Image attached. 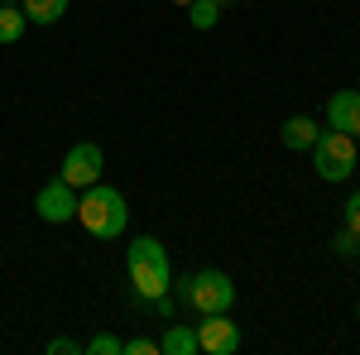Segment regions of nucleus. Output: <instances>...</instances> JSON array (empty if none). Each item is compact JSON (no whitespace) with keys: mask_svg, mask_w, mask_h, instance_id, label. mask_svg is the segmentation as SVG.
<instances>
[{"mask_svg":"<svg viewBox=\"0 0 360 355\" xmlns=\"http://www.w3.org/2000/svg\"><path fill=\"white\" fill-rule=\"evenodd\" d=\"M82 351L86 355H125V341H120V336H111V331H101V336H91V341H86Z\"/></svg>","mask_w":360,"mask_h":355,"instance_id":"14","label":"nucleus"},{"mask_svg":"<svg viewBox=\"0 0 360 355\" xmlns=\"http://www.w3.org/2000/svg\"><path fill=\"white\" fill-rule=\"evenodd\" d=\"M125 269H130V283H135L139 298H164L168 283H173V269H168V254L164 245L154 240V235H139V240H130V250H125Z\"/></svg>","mask_w":360,"mask_h":355,"instance_id":"1","label":"nucleus"},{"mask_svg":"<svg viewBox=\"0 0 360 355\" xmlns=\"http://www.w3.org/2000/svg\"><path fill=\"white\" fill-rule=\"evenodd\" d=\"M217 5H226V0H217Z\"/></svg>","mask_w":360,"mask_h":355,"instance_id":"22","label":"nucleus"},{"mask_svg":"<svg viewBox=\"0 0 360 355\" xmlns=\"http://www.w3.org/2000/svg\"><path fill=\"white\" fill-rule=\"evenodd\" d=\"M317 120L312 115H293V120H283V130H278V139H283V149H312L317 144Z\"/></svg>","mask_w":360,"mask_h":355,"instance_id":"9","label":"nucleus"},{"mask_svg":"<svg viewBox=\"0 0 360 355\" xmlns=\"http://www.w3.org/2000/svg\"><path fill=\"white\" fill-rule=\"evenodd\" d=\"M188 10H193L197 29H217V20H221V5H217V0H193Z\"/></svg>","mask_w":360,"mask_h":355,"instance_id":"13","label":"nucleus"},{"mask_svg":"<svg viewBox=\"0 0 360 355\" xmlns=\"http://www.w3.org/2000/svg\"><path fill=\"white\" fill-rule=\"evenodd\" d=\"M25 25H29V15L20 5H0V44H20Z\"/></svg>","mask_w":360,"mask_h":355,"instance_id":"12","label":"nucleus"},{"mask_svg":"<svg viewBox=\"0 0 360 355\" xmlns=\"http://www.w3.org/2000/svg\"><path fill=\"white\" fill-rule=\"evenodd\" d=\"M346 231H356V235H360V192L346 202Z\"/></svg>","mask_w":360,"mask_h":355,"instance_id":"17","label":"nucleus"},{"mask_svg":"<svg viewBox=\"0 0 360 355\" xmlns=\"http://www.w3.org/2000/svg\"><path fill=\"white\" fill-rule=\"evenodd\" d=\"M312 164H317V173H322L327 183H346V178L356 173V135H346V130L317 135V144H312Z\"/></svg>","mask_w":360,"mask_h":355,"instance_id":"4","label":"nucleus"},{"mask_svg":"<svg viewBox=\"0 0 360 355\" xmlns=\"http://www.w3.org/2000/svg\"><path fill=\"white\" fill-rule=\"evenodd\" d=\"M20 10H25L34 25H58L68 15V0H20Z\"/></svg>","mask_w":360,"mask_h":355,"instance_id":"11","label":"nucleus"},{"mask_svg":"<svg viewBox=\"0 0 360 355\" xmlns=\"http://www.w3.org/2000/svg\"><path fill=\"white\" fill-rule=\"evenodd\" d=\"M327 120H332V130H346L360 139V91H336L327 101Z\"/></svg>","mask_w":360,"mask_h":355,"instance_id":"8","label":"nucleus"},{"mask_svg":"<svg viewBox=\"0 0 360 355\" xmlns=\"http://www.w3.org/2000/svg\"><path fill=\"white\" fill-rule=\"evenodd\" d=\"M77 221L86 226V235H96V240H115V235L125 231L130 212H125V197H120L115 188L91 183V188H82V197H77Z\"/></svg>","mask_w":360,"mask_h":355,"instance_id":"2","label":"nucleus"},{"mask_svg":"<svg viewBox=\"0 0 360 355\" xmlns=\"http://www.w3.org/2000/svg\"><path fill=\"white\" fill-rule=\"evenodd\" d=\"M0 5H20V0H0Z\"/></svg>","mask_w":360,"mask_h":355,"instance_id":"19","label":"nucleus"},{"mask_svg":"<svg viewBox=\"0 0 360 355\" xmlns=\"http://www.w3.org/2000/svg\"><path fill=\"white\" fill-rule=\"evenodd\" d=\"M49 355H82V346H77L72 336H53V341H49Z\"/></svg>","mask_w":360,"mask_h":355,"instance_id":"16","label":"nucleus"},{"mask_svg":"<svg viewBox=\"0 0 360 355\" xmlns=\"http://www.w3.org/2000/svg\"><path fill=\"white\" fill-rule=\"evenodd\" d=\"M336 250H341V254H356V250H360V235H356V231H341V235H336Z\"/></svg>","mask_w":360,"mask_h":355,"instance_id":"18","label":"nucleus"},{"mask_svg":"<svg viewBox=\"0 0 360 355\" xmlns=\"http://www.w3.org/2000/svg\"><path fill=\"white\" fill-rule=\"evenodd\" d=\"M58 178H63L68 188H91V183H101V149H96V144H72L68 159H63V168H58Z\"/></svg>","mask_w":360,"mask_h":355,"instance_id":"7","label":"nucleus"},{"mask_svg":"<svg viewBox=\"0 0 360 355\" xmlns=\"http://www.w3.org/2000/svg\"><path fill=\"white\" fill-rule=\"evenodd\" d=\"M173 5H193V0H173Z\"/></svg>","mask_w":360,"mask_h":355,"instance_id":"20","label":"nucleus"},{"mask_svg":"<svg viewBox=\"0 0 360 355\" xmlns=\"http://www.w3.org/2000/svg\"><path fill=\"white\" fill-rule=\"evenodd\" d=\"M125 355H159V341L154 336H135V341H125Z\"/></svg>","mask_w":360,"mask_h":355,"instance_id":"15","label":"nucleus"},{"mask_svg":"<svg viewBox=\"0 0 360 355\" xmlns=\"http://www.w3.org/2000/svg\"><path fill=\"white\" fill-rule=\"evenodd\" d=\"M34 212H39V221H49V226L72 221V217H77V188H68L63 178L44 183V188H39V197H34Z\"/></svg>","mask_w":360,"mask_h":355,"instance_id":"5","label":"nucleus"},{"mask_svg":"<svg viewBox=\"0 0 360 355\" xmlns=\"http://www.w3.org/2000/svg\"><path fill=\"white\" fill-rule=\"evenodd\" d=\"M197 351H207V355H236V351H240V331H236V322H231L226 312H207V317H202V327H197Z\"/></svg>","mask_w":360,"mask_h":355,"instance_id":"6","label":"nucleus"},{"mask_svg":"<svg viewBox=\"0 0 360 355\" xmlns=\"http://www.w3.org/2000/svg\"><path fill=\"white\" fill-rule=\"evenodd\" d=\"M178 298L188 302L193 312H231V302H236V283H231V273L221 269H202L193 278H183L178 283Z\"/></svg>","mask_w":360,"mask_h":355,"instance_id":"3","label":"nucleus"},{"mask_svg":"<svg viewBox=\"0 0 360 355\" xmlns=\"http://www.w3.org/2000/svg\"><path fill=\"white\" fill-rule=\"evenodd\" d=\"M159 355H197V331L183 327V322H173L164 331V341H159Z\"/></svg>","mask_w":360,"mask_h":355,"instance_id":"10","label":"nucleus"},{"mask_svg":"<svg viewBox=\"0 0 360 355\" xmlns=\"http://www.w3.org/2000/svg\"><path fill=\"white\" fill-rule=\"evenodd\" d=\"M356 322H360V307H356Z\"/></svg>","mask_w":360,"mask_h":355,"instance_id":"21","label":"nucleus"}]
</instances>
